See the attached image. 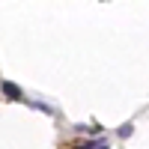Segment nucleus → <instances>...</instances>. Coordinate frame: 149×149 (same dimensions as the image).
<instances>
[{"label": "nucleus", "instance_id": "f257e3e1", "mask_svg": "<svg viewBox=\"0 0 149 149\" xmlns=\"http://www.w3.org/2000/svg\"><path fill=\"white\" fill-rule=\"evenodd\" d=\"M0 90H3V95L9 98V102H21V98H24L21 86H15L12 81H0Z\"/></svg>", "mask_w": 149, "mask_h": 149}, {"label": "nucleus", "instance_id": "f03ea898", "mask_svg": "<svg viewBox=\"0 0 149 149\" xmlns=\"http://www.w3.org/2000/svg\"><path fill=\"white\" fill-rule=\"evenodd\" d=\"M33 107H36V110H45V113H48V116H54V110H51V107H48V104H42V102H36Z\"/></svg>", "mask_w": 149, "mask_h": 149}, {"label": "nucleus", "instance_id": "7ed1b4c3", "mask_svg": "<svg viewBox=\"0 0 149 149\" xmlns=\"http://www.w3.org/2000/svg\"><path fill=\"white\" fill-rule=\"evenodd\" d=\"M128 134H131V122H125V125L119 128V137H128Z\"/></svg>", "mask_w": 149, "mask_h": 149}, {"label": "nucleus", "instance_id": "20e7f679", "mask_svg": "<svg viewBox=\"0 0 149 149\" xmlns=\"http://www.w3.org/2000/svg\"><path fill=\"white\" fill-rule=\"evenodd\" d=\"M98 143H84V146H74V149H95Z\"/></svg>", "mask_w": 149, "mask_h": 149}]
</instances>
